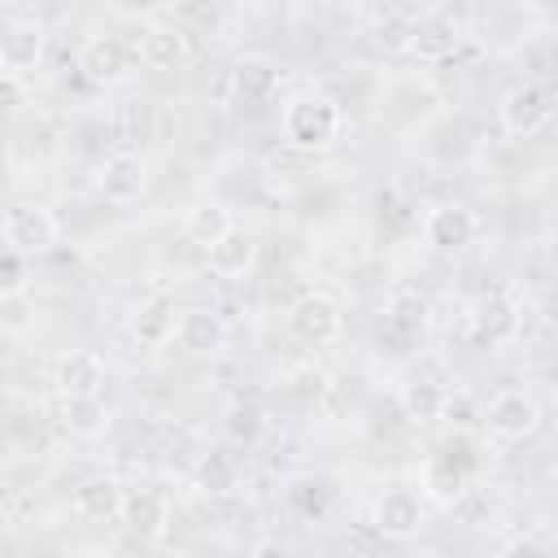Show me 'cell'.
I'll return each mask as SVG.
<instances>
[{"label":"cell","mask_w":558,"mask_h":558,"mask_svg":"<svg viewBox=\"0 0 558 558\" xmlns=\"http://www.w3.org/2000/svg\"><path fill=\"white\" fill-rule=\"evenodd\" d=\"M445 397H449V392H445L440 384L414 379V384L401 388V410H405V418H414V423H432V418L445 414Z\"/></svg>","instance_id":"cell-25"},{"label":"cell","mask_w":558,"mask_h":558,"mask_svg":"<svg viewBox=\"0 0 558 558\" xmlns=\"http://www.w3.org/2000/svg\"><path fill=\"white\" fill-rule=\"evenodd\" d=\"M26 288V257H17L13 248H0V301L17 296Z\"/></svg>","instance_id":"cell-31"},{"label":"cell","mask_w":558,"mask_h":558,"mask_svg":"<svg viewBox=\"0 0 558 558\" xmlns=\"http://www.w3.org/2000/svg\"><path fill=\"white\" fill-rule=\"evenodd\" d=\"M497 558H549V554H545V545H541L536 536H514V541L501 545Z\"/></svg>","instance_id":"cell-32"},{"label":"cell","mask_w":558,"mask_h":558,"mask_svg":"<svg viewBox=\"0 0 558 558\" xmlns=\"http://www.w3.org/2000/svg\"><path fill=\"white\" fill-rule=\"evenodd\" d=\"M497 118H501V131L514 135V140H532L536 131L549 126L554 118V92L541 83V78H523L519 87H510L497 105Z\"/></svg>","instance_id":"cell-3"},{"label":"cell","mask_w":558,"mask_h":558,"mask_svg":"<svg viewBox=\"0 0 558 558\" xmlns=\"http://www.w3.org/2000/svg\"><path fill=\"white\" fill-rule=\"evenodd\" d=\"M44 44H48V35H44L39 22H9L0 31V65H4V74L22 78L26 70H35L44 61Z\"/></svg>","instance_id":"cell-14"},{"label":"cell","mask_w":558,"mask_h":558,"mask_svg":"<svg viewBox=\"0 0 558 558\" xmlns=\"http://www.w3.org/2000/svg\"><path fill=\"white\" fill-rule=\"evenodd\" d=\"M414 17H418V13H410V9H397V4H388V9H379V13H375V26H371V35H375V44H379L384 52H410V35H414Z\"/></svg>","instance_id":"cell-24"},{"label":"cell","mask_w":558,"mask_h":558,"mask_svg":"<svg viewBox=\"0 0 558 558\" xmlns=\"http://www.w3.org/2000/svg\"><path fill=\"white\" fill-rule=\"evenodd\" d=\"M231 83H235L240 100L266 105V100L275 96V87H279V70H275L270 61H262V57H244V61L231 70Z\"/></svg>","instance_id":"cell-23"},{"label":"cell","mask_w":558,"mask_h":558,"mask_svg":"<svg viewBox=\"0 0 558 558\" xmlns=\"http://www.w3.org/2000/svg\"><path fill=\"white\" fill-rule=\"evenodd\" d=\"M174 318H179V310H174V301H170V296H148V301L135 310L131 331H135V340H140V344L157 349V344H166V340L174 336Z\"/></svg>","instance_id":"cell-22"},{"label":"cell","mask_w":558,"mask_h":558,"mask_svg":"<svg viewBox=\"0 0 558 558\" xmlns=\"http://www.w3.org/2000/svg\"><path fill=\"white\" fill-rule=\"evenodd\" d=\"M471 323H475V336L493 344V340H501V336H510V331H514V305H510V301H501V296H488V301H480V305H475Z\"/></svg>","instance_id":"cell-26"},{"label":"cell","mask_w":558,"mask_h":558,"mask_svg":"<svg viewBox=\"0 0 558 558\" xmlns=\"http://www.w3.org/2000/svg\"><path fill=\"white\" fill-rule=\"evenodd\" d=\"M105 379H109V371H105V357L96 349H70L57 362V388H61V397H70L78 405L96 401L105 392Z\"/></svg>","instance_id":"cell-11"},{"label":"cell","mask_w":558,"mask_h":558,"mask_svg":"<svg viewBox=\"0 0 558 558\" xmlns=\"http://www.w3.org/2000/svg\"><path fill=\"white\" fill-rule=\"evenodd\" d=\"M122 484L109 480V475H96V480H83L74 493H70V510L87 523H105V519H118V506H122Z\"/></svg>","instance_id":"cell-19"},{"label":"cell","mask_w":558,"mask_h":558,"mask_svg":"<svg viewBox=\"0 0 558 558\" xmlns=\"http://www.w3.org/2000/svg\"><path fill=\"white\" fill-rule=\"evenodd\" d=\"M458 39H462V31L453 26L449 13H418L414 35H410V52L423 61H445V57H453Z\"/></svg>","instance_id":"cell-17"},{"label":"cell","mask_w":558,"mask_h":558,"mask_svg":"<svg viewBox=\"0 0 558 558\" xmlns=\"http://www.w3.org/2000/svg\"><path fill=\"white\" fill-rule=\"evenodd\" d=\"M22 100H26V87H22V78L0 70V109H17Z\"/></svg>","instance_id":"cell-33"},{"label":"cell","mask_w":558,"mask_h":558,"mask_svg":"<svg viewBox=\"0 0 558 558\" xmlns=\"http://www.w3.org/2000/svg\"><path fill=\"white\" fill-rule=\"evenodd\" d=\"M118 523H122L131 536H140V541L161 536L166 523H170L166 497L153 493V488H126V493H122V506H118Z\"/></svg>","instance_id":"cell-13"},{"label":"cell","mask_w":558,"mask_h":558,"mask_svg":"<svg viewBox=\"0 0 558 558\" xmlns=\"http://www.w3.org/2000/svg\"><path fill=\"white\" fill-rule=\"evenodd\" d=\"M371 523L384 541H410L427 523V506L414 488H384L371 506Z\"/></svg>","instance_id":"cell-7"},{"label":"cell","mask_w":558,"mask_h":558,"mask_svg":"<svg viewBox=\"0 0 558 558\" xmlns=\"http://www.w3.org/2000/svg\"><path fill=\"white\" fill-rule=\"evenodd\" d=\"M183 353H214V349H222V340H227V327H222V318L214 314V310H205V305H192V310H179V318H174V336H170Z\"/></svg>","instance_id":"cell-15"},{"label":"cell","mask_w":558,"mask_h":558,"mask_svg":"<svg viewBox=\"0 0 558 558\" xmlns=\"http://www.w3.org/2000/svg\"><path fill=\"white\" fill-rule=\"evenodd\" d=\"M144 187H148V166L140 153H109L96 170V192L109 205H131L144 196Z\"/></svg>","instance_id":"cell-10"},{"label":"cell","mask_w":558,"mask_h":558,"mask_svg":"<svg viewBox=\"0 0 558 558\" xmlns=\"http://www.w3.org/2000/svg\"><path fill=\"white\" fill-rule=\"evenodd\" d=\"M227 436L235 440V445H253L262 432H266V418H262V410L253 405V401H235L231 410H227Z\"/></svg>","instance_id":"cell-28"},{"label":"cell","mask_w":558,"mask_h":558,"mask_svg":"<svg viewBox=\"0 0 558 558\" xmlns=\"http://www.w3.org/2000/svg\"><path fill=\"white\" fill-rule=\"evenodd\" d=\"M283 140L301 153H323L340 140L344 131V113L331 96L323 92H296L288 105H283Z\"/></svg>","instance_id":"cell-1"},{"label":"cell","mask_w":558,"mask_h":558,"mask_svg":"<svg viewBox=\"0 0 558 558\" xmlns=\"http://www.w3.org/2000/svg\"><path fill=\"white\" fill-rule=\"evenodd\" d=\"M135 61L140 65H148V70H161V74H170V70H179L183 61H187V31L179 26V22H148L140 35H135Z\"/></svg>","instance_id":"cell-9"},{"label":"cell","mask_w":558,"mask_h":558,"mask_svg":"<svg viewBox=\"0 0 558 558\" xmlns=\"http://www.w3.org/2000/svg\"><path fill=\"white\" fill-rule=\"evenodd\" d=\"M484 427L497 440H527L541 427V405L527 388H501L488 405H484Z\"/></svg>","instance_id":"cell-5"},{"label":"cell","mask_w":558,"mask_h":558,"mask_svg":"<svg viewBox=\"0 0 558 558\" xmlns=\"http://www.w3.org/2000/svg\"><path fill=\"white\" fill-rule=\"evenodd\" d=\"M227 231H235V222H231V209H227L222 201H196V205L183 214V235H187L192 244H201V248L218 244Z\"/></svg>","instance_id":"cell-21"},{"label":"cell","mask_w":558,"mask_h":558,"mask_svg":"<svg viewBox=\"0 0 558 558\" xmlns=\"http://www.w3.org/2000/svg\"><path fill=\"white\" fill-rule=\"evenodd\" d=\"M57 218H52V209H44V205H17V209H9L4 214V222H0V235H4V248H13L17 257H39V253H48L52 244H57Z\"/></svg>","instance_id":"cell-6"},{"label":"cell","mask_w":558,"mask_h":558,"mask_svg":"<svg viewBox=\"0 0 558 558\" xmlns=\"http://www.w3.org/2000/svg\"><path fill=\"white\" fill-rule=\"evenodd\" d=\"M135 48L122 39V35H92L78 52V70L96 83V87H113V83H126L135 74Z\"/></svg>","instance_id":"cell-8"},{"label":"cell","mask_w":558,"mask_h":558,"mask_svg":"<svg viewBox=\"0 0 558 558\" xmlns=\"http://www.w3.org/2000/svg\"><path fill=\"white\" fill-rule=\"evenodd\" d=\"M288 331H292L296 340L314 344V349H318V344H336L340 331H344V310H340V301H336L331 292L310 288L305 296L292 301V310H288Z\"/></svg>","instance_id":"cell-4"},{"label":"cell","mask_w":558,"mask_h":558,"mask_svg":"<svg viewBox=\"0 0 558 558\" xmlns=\"http://www.w3.org/2000/svg\"><path fill=\"white\" fill-rule=\"evenodd\" d=\"M423 327H427V301L414 296V292H401V296L388 305V314H384V340H388L397 353H405V349L423 336Z\"/></svg>","instance_id":"cell-18"},{"label":"cell","mask_w":558,"mask_h":558,"mask_svg":"<svg viewBox=\"0 0 558 558\" xmlns=\"http://www.w3.org/2000/svg\"><path fill=\"white\" fill-rule=\"evenodd\" d=\"M288 392H292L301 405H323L327 392H331V375H327V366H318V362H301V366L288 375Z\"/></svg>","instance_id":"cell-27"},{"label":"cell","mask_w":558,"mask_h":558,"mask_svg":"<svg viewBox=\"0 0 558 558\" xmlns=\"http://www.w3.org/2000/svg\"><path fill=\"white\" fill-rule=\"evenodd\" d=\"M475 231H480L475 214H471L466 205H458V201H449V205H432V209L423 214V240H427L432 248H440V253H458V248H466V244L475 240Z\"/></svg>","instance_id":"cell-12"},{"label":"cell","mask_w":558,"mask_h":558,"mask_svg":"<svg viewBox=\"0 0 558 558\" xmlns=\"http://www.w3.org/2000/svg\"><path fill=\"white\" fill-rule=\"evenodd\" d=\"M475 466H480V458L471 453V440H466V436H453L449 445H440V449H432V453L423 458L418 497H427V501H436V506H453V501L466 493Z\"/></svg>","instance_id":"cell-2"},{"label":"cell","mask_w":558,"mask_h":558,"mask_svg":"<svg viewBox=\"0 0 558 558\" xmlns=\"http://www.w3.org/2000/svg\"><path fill=\"white\" fill-rule=\"evenodd\" d=\"M292 501H296L301 514H323V510L331 506V484H323V480H305V484L292 488Z\"/></svg>","instance_id":"cell-30"},{"label":"cell","mask_w":558,"mask_h":558,"mask_svg":"<svg viewBox=\"0 0 558 558\" xmlns=\"http://www.w3.org/2000/svg\"><path fill=\"white\" fill-rule=\"evenodd\" d=\"M174 17H192V22H214L218 13H214V9H205V4H183V9H174Z\"/></svg>","instance_id":"cell-35"},{"label":"cell","mask_w":558,"mask_h":558,"mask_svg":"<svg viewBox=\"0 0 558 558\" xmlns=\"http://www.w3.org/2000/svg\"><path fill=\"white\" fill-rule=\"evenodd\" d=\"M157 131V113L148 100H118L113 113H109V135L118 144V153H135L153 140Z\"/></svg>","instance_id":"cell-16"},{"label":"cell","mask_w":558,"mask_h":558,"mask_svg":"<svg viewBox=\"0 0 558 558\" xmlns=\"http://www.w3.org/2000/svg\"><path fill=\"white\" fill-rule=\"evenodd\" d=\"M209 253V270L218 275V279H244L248 270H253V262H257V244L244 235V231H227L218 244H209L205 248Z\"/></svg>","instance_id":"cell-20"},{"label":"cell","mask_w":558,"mask_h":558,"mask_svg":"<svg viewBox=\"0 0 558 558\" xmlns=\"http://www.w3.org/2000/svg\"><path fill=\"white\" fill-rule=\"evenodd\" d=\"M248 558H288V545H279V541H257V545L248 549Z\"/></svg>","instance_id":"cell-34"},{"label":"cell","mask_w":558,"mask_h":558,"mask_svg":"<svg viewBox=\"0 0 558 558\" xmlns=\"http://www.w3.org/2000/svg\"><path fill=\"white\" fill-rule=\"evenodd\" d=\"M196 480H201L205 493H231L235 488V462H231V453H209L201 462Z\"/></svg>","instance_id":"cell-29"}]
</instances>
